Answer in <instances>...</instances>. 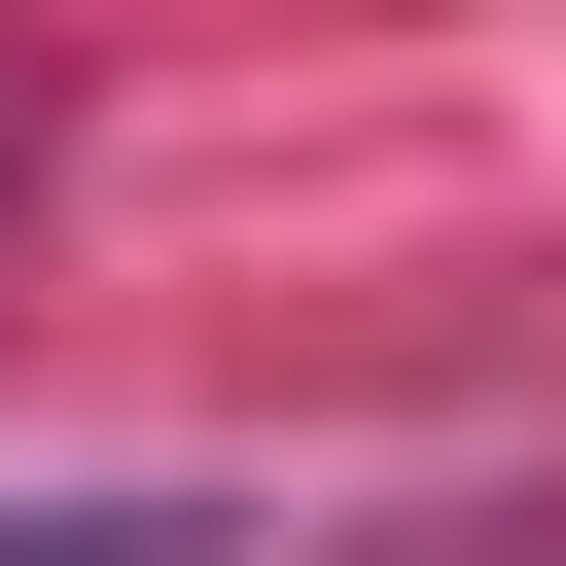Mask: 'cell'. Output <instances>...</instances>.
<instances>
[{
	"label": "cell",
	"instance_id": "obj_1",
	"mask_svg": "<svg viewBox=\"0 0 566 566\" xmlns=\"http://www.w3.org/2000/svg\"><path fill=\"white\" fill-rule=\"evenodd\" d=\"M0 566H283L248 495H0Z\"/></svg>",
	"mask_w": 566,
	"mask_h": 566
},
{
	"label": "cell",
	"instance_id": "obj_2",
	"mask_svg": "<svg viewBox=\"0 0 566 566\" xmlns=\"http://www.w3.org/2000/svg\"><path fill=\"white\" fill-rule=\"evenodd\" d=\"M0 212H35V71H0Z\"/></svg>",
	"mask_w": 566,
	"mask_h": 566
}]
</instances>
